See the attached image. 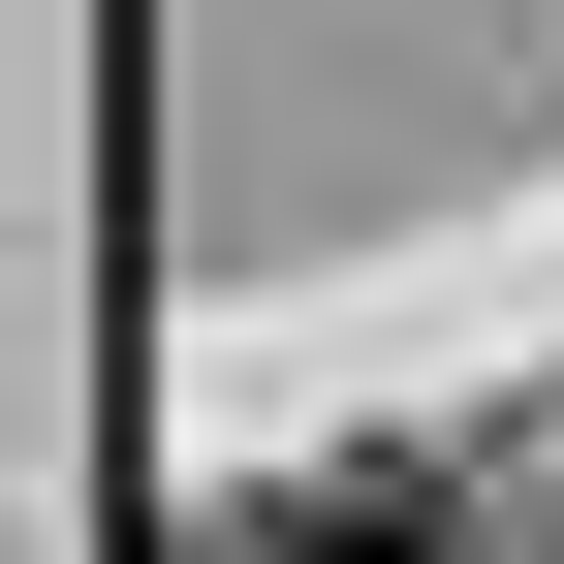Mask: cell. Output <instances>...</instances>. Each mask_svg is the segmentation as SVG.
I'll use <instances>...</instances> for the list:
<instances>
[{
    "label": "cell",
    "instance_id": "1",
    "mask_svg": "<svg viewBox=\"0 0 564 564\" xmlns=\"http://www.w3.org/2000/svg\"><path fill=\"white\" fill-rule=\"evenodd\" d=\"M251 564H440V502L408 470H314V502H251Z\"/></svg>",
    "mask_w": 564,
    "mask_h": 564
}]
</instances>
